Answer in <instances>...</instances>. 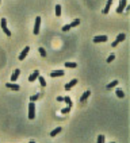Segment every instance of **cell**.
<instances>
[{
  "mask_svg": "<svg viewBox=\"0 0 130 143\" xmlns=\"http://www.w3.org/2000/svg\"><path fill=\"white\" fill-rule=\"evenodd\" d=\"M38 76H39V70H34L33 73L29 76V81L30 82H34V81L38 78Z\"/></svg>",
  "mask_w": 130,
  "mask_h": 143,
  "instance_id": "cell-9",
  "label": "cell"
},
{
  "mask_svg": "<svg viewBox=\"0 0 130 143\" xmlns=\"http://www.w3.org/2000/svg\"><path fill=\"white\" fill-rule=\"evenodd\" d=\"M126 5H127V0H121V1H119V5H118V8H117V12L122 14L123 10L126 8Z\"/></svg>",
  "mask_w": 130,
  "mask_h": 143,
  "instance_id": "cell-5",
  "label": "cell"
},
{
  "mask_svg": "<svg viewBox=\"0 0 130 143\" xmlns=\"http://www.w3.org/2000/svg\"><path fill=\"white\" fill-rule=\"evenodd\" d=\"M38 97H39V96H38V95H34V96H31V97H30V101H33V103H34V101L37 100Z\"/></svg>",
  "mask_w": 130,
  "mask_h": 143,
  "instance_id": "cell-28",
  "label": "cell"
},
{
  "mask_svg": "<svg viewBox=\"0 0 130 143\" xmlns=\"http://www.w3.org/2000/svg\"><path fill=\"white\" fill-rule=\"evenodd\" d=\"M39 27H41V16L35 18V24H34V35L39 34Z\"/></svg>",
  "mask_w": 130,
  "mask_h": 143,
  "instance_id": "cell-3",
  "label": "cell"
},
{
  "mask_svg": "<svg viewBox=\"0 0 130 143\" xmlns=\"http://www.w3.org/2000/svg\"><path fill=\"white\" fill-rule=\"evenodd\" d=\"M38 81H39V84H41V86H46V80L43 78L42 76H38V78H37Z\"/></svg>",
  "mask_w": 130,
  "mask_h": 143,
  "instance_id": "cell-16",
  "label": "cell"
},
{
  "mask_svg": "<svg viewBox=\"0 0 130 143\" xmlns=\"http://www.w3.org/2000/svg\"><path fill=\"white\" fill-rule=\"evenodd\" d=\"M77 78H73V80L71 81V82H68V84H65V91H69V89H72L75 85H77Z\"/></svg>",
  "mask_w": 130,
  "mask_h": 143,
  "instance_id": "cell-10",
  "label": "cell"
},
{
  "mask_svg": "<svg viewBox=\"0 0 130 143\" xmlns=\"http://www.w3.org/2000/svg\"><path fill=\"white\" fill-rule=\"evenodd\" d=\"M0 3H1V1H0Z\"/></svg>",
  "mask_w": 130,
  "mask_h": 143,
  "instance_id": "cell-32",
  "label": "cell"
},
{
  "mask_svg": "<svg viewBox=\"0 0 130 143\" xmlns=\"http://www.w3.org/2000/svg\"><path fill=\"white\" fill-rule=\"evenodd\" d=\"M69 111H71V108H69V107H65V108H62V110H61V114H62V115H67V114H69Z\"/></svg>",
  "mask_w": 130,
  "mask_h": 143,
  "instance_id": "cell-24",
  "label": "cell"
},
{
  "mask_svg": "<svg viewBox=\"0 0 130 143\" xmlns=\"http://www.w3.org/2000/svg\"><path fill=\"white\" fill-rule=\"evenodd\" d=\"M65 74V72L64 70H54V72H52L50 73V77H61Z\"/></svg>",
  "mask_w": 130,
  "mask_h": 143,
  "instance_id": "cell-12",
  "label": "cell"
},
{
  "mask_svg": "<svg viewBox=\"0 0 130 143\" xmlns=\"http://www.w3.org/2000/svg\"><path fill=\"white\" fill-rule=\"evenodd\" d=\"M114 58H115V55H114V54H110L109 55V58H107V62H113V61H114Z\"/></svg>",
  "mask_w": 130,
  "mask_h": 143,
  "instance_id": "cell-26",
  "label": "cell"
},
{
  "mask_svg": "<svg viewBox=\"0 0 130 143\" xmlns=\"http://www.w3.org/2000/svg\"><path fill=\"white\" fill-rule=\"evenodd\" d=\"M5 86H7V88H10V89H12V91H19V89H21V86H19V85L14 84V82H7V84H5Z\"/></svg>",
  "mask_w": 130,
  "mask_h": 143,
  "instance_id": "cell-11",
  "label": "cell"
},
{
  "mask_svg": "<svg viewBox=\"0 0 130 143\" xmlns=\"http://www.w3.org/2000/svg\"><path fill=\"white\" fill-rule=\"evenodd\" d=\"M38 50H39V54H41L42 57H46V50H45V49H43V47H39V49H38Z\"/></svg>",
  "mask_w": 130,
  "mask_h": 143,
  "instance_id": "cell-25",
  "label": "cell"
},
{
  "mask_svg": "<svg viewBox=\"0 0 130 143\" xmlns=\"http://www.w3.org/2000/svg\"><path fill=\"white\" fill-rule=\"evenodd\" d=\"M19 76H21V69H15L12 73V76H11V82H15V81L19 78Z\"/></svg>",
  "mask_w": 130,
  "mask_h": 143,
  "instance_id": "cell-8",
  "label": "cell"
},
{
  "mask_svg": "<svg viewBox=\"0 0 130 143\" xmlns=\"http://www.w3.org/2000/svg\"><path fill=\"white\" fill-rule=\"evenodd\" d=\"M117 96L119 97V99H122V97L125 96V93H123V91H122V89H117Z\"/></svg>",
  "mask_w": 130,
  "mask_h": 143,
  "instance_id": "cell-23",
  "label": "cell"
},
{
  "mask_svg": "<svg viewBox=\"0 0 130 143\" xmlns=\"http://www.w3.org/2000/svg\"><path fill=\"white\" fill-rule=\"evenodd\" d=\"M34 118H35V104H34L33 101H30V104H29V119L33 120Z\"/></svg>",
  "mask_w": 130,
  "mask_h": 143,
  "instance_id": "cell-2",
  "label": "cell"
},
{
  "mask_svg": "<svg viewBox=\"0 0 130 143\" xmlns=\"http://www.w3.org/2000/svg\"><path fill=\"white\" fill-rule=\"evenodd\" d=\"M29 143H35V142H34V140H31V142H29Z\"/></svg>",
  "mask_w": 130,
  "mask_h": 143,
  "instance_id": "cell-30",
  "label": "cell"
},
{
  "mask_svg": "<svg viewBox=\"0 0 130 143\" xmlns=\"http://www.w3.org/2000/svg\"><path fill=\"white\" fill-rule=\"evenodd\" d=\"M64 101H65V104H67V107H69V108H72V100H71V97H64Z\"/></svg>",
  "mask_w": 130,
  "mask_h": 143,
  "instance_id": "cell-15",
  "label": "cell"
},
{
  "mask_svg": "<svg viewBox=\"0 0 130 143\" xmlns=\"http://www.w3.org/2000/svg\"><path fill=\"white\" fill-rule=\"evenodd\" d=\"M113 5V0H107V3H106V7H104V10H103V14H109V11H110V7Z\"/></svg>",
  "mask_w": 130,
  "mask_h": 143,
  "instance_id": "cell-14",
  "label": "cell"
},
{
  "mask_svg": "<svg viewBox=\"0 0 130 143\" xmlns=\"http://www.w3.org/2000/svg\"><path fill=\"white\" fill-rule=\"evenodd\" d=\"M0 24H1V30L4 31V34L7 37H11V31L8 30L7 27V20H5V18H1V22H0Z\"/></svg>",
  "mask_w": 130,
  "mask_h": 143,
  "instance_id": "cell-1",
  "label": "cell"
},
{
  "mask_svg": "<svg viewBox=\"0 0 130 143\" xmlns=\"http://www.w3.org/2000/svg\"><path fill=\"white\" fill-rule=\"evenodd\" d=\"M110 143H115V142H110Z\"/></svg>",
  "mask_w": 130,
  "mask_h": 143,
  "instance_id": "cell-31",
  "label": "cell"
},
{
  "mask_svg": "<svg viewBox=\"0 0 130 143\" xmlns=\"http://www.w3.org/2000/svg\"><path fill=\"white\" fill-rule=\"evenodd\" d=\"M79 24H80V19H75V20L72 22L69 26H71V29H72V27H77Z\"/></svg>",
  "mask_w": 130,
  "mask_h": 143,
  "instance_id": "cell-20",
  "label": "cell"
},
{
  "mask_svg": "<svg viewBox=\"0 0 130 143\" xmlns=\"http://www.w3.org/2000/svg\"><path fill=\"white\" fill-rule=\"evenodd\" d=\"M61 130H62L61 127H57L56 130H53V131H52V132H50V136H56V135H57V134H60V132H61Z\"/></svg>",
  "mask_w": 130,
  "mask_h": 143,
  "instance_id": "cell-17",
  "label": "cell"
},
{
  "mask_svg": "<svg viewBox=\"0 0 130 143\" xmlns=\"http://www.w3.org/2000/svg\"><path fill=\"white\" fill-rule=\"evenodd\" d=\"M29 51H30V47H29V46H26L25 49H23V51H22L21 54H19V61H23V59H25L26 57H27Z\"/></svg>",
  "mask_w": 130,
  "mask_h": 143,
  "instance_id": "cell-7",
  "label": "cell"
},
{
  "mask_svg": "<svg viewBox=\"0 0 130 143\" xmlns=\"http://www.w3.org/2000/svg\"><path fill=\"white\" fill-rule=\"evenodd\" d=\"M56 16H57V18L61 16V5H60V4L56 5Z\"/></svg>",
  "mask_w": 130,
  "mask_h": 143,
  "instance_id": "cell-18",
  "label": "cell"
},
{
  "mask_svg": "<svg viewBox=\"0 0 130 143\" xmlns=\"http://www.w3.org/2000/svg\"><path fill=\"white\" fill-rule=\"evenodd\" d=\"M57 101H64V97L58 96V97H57Z\"/></svg>",
  "mask_w": 130,
  "mask_h": 143,
  "instance_id": "cell-29",
  "label": "cell"
},
{
  "mask_svg": "<svg viewBox=\"0 0 130 143\" xmlns=\"http://www.w3.org/2000/svg\"><path fill=\"white\" fill-rule=\"evenodd\" d=\"M125 38H126V34H123V33H122V34H119V35L117 37V39H115V41H114V42L111 43V46H113V47H117V45H118V43H119V42H122V41H125Z\"/></svg>",
  "mask_w": 130,
  "mask_h": 143,
  "instance_id": "cell-4",
  "label": "cell"
},
{
  "mask_svg": "<svg viewBox=\"0 0 130 143\" xmlns=\"http://www.w3.org/2000/svg\"><path fill=\"white\" fill-rule=\"evenodd\" d=\"M104 135H99V136H98V140H96V143H106L104 142Z\"/></svg>",
  "mask_w": 130,
  "mask_h": 143,
  "instance_id": "cell-21",
  "label": "cell"
},
{
  "mask_svg": "<svg viewBox=\"0 0 130 143\" xmlns=\"http://www.w3.org/2000/svg\"><path fill=\"white\" fill-rule=\"evenodd\" d=\"M68 30H71V26H69V24H65V26L62 27V31H65V33H67Z\"/></svg>",
  "mask_w": 130,
  "mask_h": 143,
  "instance_id": "cell-27",
  "label": "cell"
},
{
  "mask_svg": "<svg viewBox=\"0 0 130 143\" xmlns=\"http://www.w3.org/2000/svg\"><path fill=\"white\" fill-rule=\"evenodd\" d=\"M118 85V81L115 80V81H113V82H110L109 85H107V89H111V88H114V86H117Z\"/></svg>",
  "mask_w": 130,
  "mask_h": 143,
  "instance_id": "cell-22",
  "label": "cell"
},
{
  "mask_svg": "<svg viewBox=\"0 0 130 143\" xmlns=\"http://www.w3.org/2000/svg\"><path fill=\"white\" fill-rule=\"evenodd\" d=\"M77 66V63L76 62H65V67H71V69H75Z\"/></svg>",
  "mask_w": 130,
  "mask_h": 143,
  "instance_id": "cell-19",
  "label": "cell"
},
{
  "mask_svg": "<svg viewBox=\"0 0 130 143\" xmlns=\"http://www.w3.org/2000/svg\"><path fill=\"white\" fill-rule=\"evenodd\" d=\"M107 35H96L95 38H94V42L95 43H99V42H107Z\"/></svg>",
  "mask_w": 130,
  "mask_h": 143,
  "instance_id": "cell-6",
  "label": "cell"
},
{
  "mask_svg": "<svg viewBox=\"0 0 130 143\" xmlns=\"http://www.w3.org/2000/svg\"><path fill=\"white\" fill-rule=\"evenodd\" d=\"M89 95H91V92H89V91H85V92L83 93V96L80 97V103H85L87 99L89 97Z\"/></svg>",
  "mask_w": 130,
  "mask_h": 143,
  "instance_id": "cell-13",
  "label": "cell"
}]
</instances>
